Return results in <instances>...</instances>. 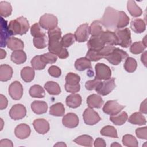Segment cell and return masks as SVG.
<instances>
[{
  "mask_svg": "<svg viewBox=\"0 0 147 147\" xmlns=\"http://www.w3.org/2000/svg\"><path fill=\"white\" fill-rule=\"evenodd\" d=\"M31 109L34 113L37 114H42L47 113L48 105L44 101L34 100L31 103Z\"/></svg>",
  "mask_w": 147,
  "mask_h": 147,
  "instance_id": "cell-23",
  "label": "cell"
},
{
  "mask_svg": "<svg viewBox=\"0 0 147 147\" xmlns=\"http://www.w3.org/2000/svg\"><path fill=\"white\" fill-rule=\"evenodd\" d=\"M101 135L103 136H107V137H110L113 138H118V134L117 131L115 129V128L110 125H107L104 126L100 131Z\"/></svg>",
  "mask_w": 147,
  "mask_h": 147,
  "instance_id": "cell-39",
  "label": "cell"
},
{
  "mask_svg": "<svg viewBox=\"0 0 147 147\" xmlns=\"http://www.w3.org/2000/svg\"><path fill=\"white\" fill-rule=\"evenodd\" d=\"M11 36L8 25L7 21L5 20L3 17L1 18V47H5L8 39Z\"/></svg>",
  "mask_w": 147,
  "mask_h": 147,
  "instance_id": "cell-15",
  "label": "cell"
},
{
  "mask_svg": "<svg viewBox=\"0 0 147 147\" xmlns=\"http://www.w3.org/2000/svg\"><path fill=\"white\" fill-rule=\"evenodd\" d=\"M99 37L105 44L112 46L118 45V38L113 32L108 30L104 31Z\"/></svg>",
  "mask_w": 147,
  "mask_h": 147,
  "instance_id": "cell-18",
  "label": "cell"
},
{
  "mask_svg": "<svg viewBox=\"0 0 147 147\" xmlns=\"http://www.w3.org/2000/svg\"><path fill=\"white\" fill-rule=\"evenodd\" d=\"M29 94L33 98H42L45 96V91L41 86L34 84L30 88Z\"/></svg>",
  "mask_w": 147,
  "mask_h": 147,
  "instance_id": "cell-37",
  "label": "cell"
},
{
  "mask_svg": "<svg viewBox=\"0 0 147 147\" xmlns=\"http://www.w3.org/2000/svg\"><path fill=\"white\" fill-rule=\"evenodd\" d=\"M87 47L88 49L99 51L105 45L100 39V37H92L87 42Z\"/></svg>",
  "mask_w": 147,
  "mask_h": 147,
  "instance_id": "cell-21",
  "label": "cell"
},
{
  "mask_svg": "<svg viewBox=\"0 0 147 147\" xmlns=\"http://www.w3.org/2000/svg\"><path fill=\"white\" fill-rule=\"evenodd\" d=\"M123 145L129 147H137L138 145L137 139L131 134H125L122 137Z\"/></svg>",
  "mask_w": 147,
  "mask_h": 147,
  "instance_id": "cell-41",
  "label": "cell"
},
{
  "mask_svg": "<svg viewBox=\"0 0 147 147\" xmlns=\"http://www.w3.org/2000/svg\"><path fill=\"white\" fill-rule=\"evenodd\" d=\"M128 57V54L122 49L119 48H115L113 51L105 59H106L110 64L114 65H117L125 59Z\"/></svg>",
  "mask_w": 147,
  "mask_h": 147,
  "instance_id": "cell-7",
  "label": "cell"
},
{
  "mask_svg": "<svg viewBox=\"0 0 147 147\" xmlns=\"http://www.w3.org/2000/svg\"><path fill=\"white\" fill-rule=\"evenodd\" d=\"M11 60L16 64H21L26 60V55L23 50L14 51L12 52L10 57Z\"/></svg>",
  "mask_w": 147,
  "mask_h": 147,
  "instance_id": "cell-28",
  "label": "cell"
},
{
  "mask_svg": "<svg viewBox=\"0 0 147 147\" xmlns=\"http://www.w3.org/2000/svg\"><path fill=\"white\" fill-rule=\"evenodd\" d=\"M146 47L142 41H137L130 45V51L133 54H140L144 51Z\"/></svg>",
  "mask_w": 147,
  "mask_h": 147,
  "instance_id": "cell-42",
  "label": "cell"
},
{
  "mask_svg": "<svg viewBox=\"0 0 147 147\" xmlns=\"http://www.w3.org/2000/svg\"><path fill=\"white\" fill-rule=\"evenodd\" d=\"M130 28L136 33H141L145 30L146 24L143 20L135 18L131 21Z\"/></svg>",
  "mask_w": 147,
  "mask_h": 147,
  "instance_id": "cell-24",
  "label": "cell"
},
{
  "mask_svg": "<svg viewBox=\"0 0 147 147\" xmlns=\"http://www.w3.org/2000/svg\"><path fill=\"white\" fill-rule=\"evenodd\" d=\"M87 103L89 107L99 109L103 104V100L100 96L93 94L87 97Z\"/></svg>",
  "mask_w": 147,
  "mask_h": 147,
  "instance_id": "cell-20",
  "label": "cell"
},
{
  "mask_svg": "<svg viewBox=\"0 0 147 147\" xmlns=\"http://www.w3.org/2000/svg\"><path fill=\"white\" fill-rule=\"evenodd\" d=\"M35 75V72L34 68L30 67H25L23 68L21 71V76L22 79L26 82L29 83L32 82Z\"/></svg>",
  "mask_w": 147,
  "mask_h": 147,
  "instance_id": "cell-33",
  "label": "cell"
},
{
  "mask_svg": "<svg viewBox=\"0 0 147 147\" xmlns=\"http://www.w3.org/2000/svg\"><path fill=\"white\" fill-rule=\"evenodd\" d=\"M31 130L29 125L25 123H21L16 126L14 130L16 136L20 139H25L30 134Z\"/></svg>",
  "mask_w": 147,
  "mask_h": 147,
  "instance_id": "cell-19",
  "label": "cell"
},
{
  "mask_svg": "<svg viewBox=\"0 0 147 147\" xmlns=\"http://www.w3.org/2000/svg\"><path fill=\"white\" fill-rule=\"evenodd\" d=\"M127 9L130 14L133 17H140L142 14V11L141 9L137 6L134 1L129 0L127 1Z\"/></svg>",
  "mask_w": 147,
  "mask_h": 147,
  "instance_id": "cell-31",
  "label": "cell"
},
{
  "mask_svg": "<svg viewBox=\"0 0 147 147\" xmlns=\"http://www.w3.org/2000/svg\"><path fill=\"white\" fill-rule=\"evenodd\" d=\"M90 61H97L102 57L99 55L98 51H94V50H91L88 49L86 53V56Z\"/></svg>",
  "mask_w": 147,
  "mask_h": 147,
  "instance_id": "cell-49",
  "label": "cell"
},
{
  "mask_svg": "<svg viewBox=\"0 0 147 147\" xmlns=\"http://www.w3.org/2000/svg\"><path fill=\"white\" fill-rule=\"evenodd\" d=\"M75 67L76 70L79 71H83L92 68L91 61L86 57L78 59L75 62Z\"/></svg>",
  "mask_w": 147,
  "mask_h": 147,
  "instance_id": "cell-29",
  "label": "cell"
},
{
  "mask_svg": "<svg viewBox=\"0 0 147 147\" xmlns=\"http://www.w3.org/2000/svg\"><path fill=\"white\" fill-rule=\"evenodd\" d=\"M94 145L95 147H106V144L103 138L98 137L94 142Z\"/></svg>",
  "mask_w": 147,
  "mask_h": 147,
  "instance_id": "cell-54",
  "label": "cell"
},
{
  "mask_svg": "<svg viewBox=\"0 0 147 147\" xmlns=\"http://www.w3.org/2000/svg\"><path fill=\"white\" fill-rule=\"evenodd\" d=\"M26 110L22 104L13 105L9 111V115L13 120H20L26 116Z\"/></svg>",
  "mask_w": 147,
  "mask_h": 147,
  "instance_id": "cell-13",
  "label": "cell"
},
{
  "mask_svg": "<svg viewBox=\"0 0 147 147\" xmlns=\"http://www.w3.org/2000/svg\"><path fill=\"white\" fill-rule=\"evenodd\" d=\"M114 33L118 38V45L123 48H127L131 44V33L129 28L117 29Z\"/></svg>",
  "mask_w": 147,
  "mask_h": 147,
  "instance_id": "cell-5",
  "label": "cell"
},
{
  "mask_svg": "<svg viewBox=\"0 0 147 147\" xmlns=\"http://www.w3.org/2000/svg\"><path fill=\"white\" fill-rule=\"evenodd\" d=\"M111 146H121V145H120L119 144H118L117 142H113L111 145Z\"/></svg>",
  "mask_w": 147,
  "mask_h": 147,
  "instance_id": "cell-60",
  "label": "cell"
},
{
  "mask_svg": "<svg viewBox=\"0 0 147 147\" xmlns=\"http://www.w3.org/2000/svg\"><path fill=\"white\" fill-rule=\"evenodd\" d=\"M115 48V47L112 45H105V47L101 50L98 51V53L102 58H105L113 51Z\"/></svg>",
  "mask_w": 147,
  "mask_h": 147,
  "instance_id": "cell-50",
  "label": "cell"
},
{
  "mask_svg": "<svg viewBox=\"0 0 147 147\" xmlns=\"http://www.w3.org/2000/svg\"><path fill=\"white\" fill-rule=\"evenodd\" d=\"M64 113L65 108L61 103H56L50 107L49 114L53 116L61 117L64 115Z\"/></svg>",
  "mask_w": 147,
  "mask_h": 147,
  "instance_id": "cell-36",
  "label": "cell"
},
{
  "mask_svg": "<svg viewBox=\"0 0 147 147\" xmlns=\"http://www.w3.org/2000/svg\"><path fill=\"white\" fill-rule=\"evenodd\" d=\"M12 7L10 3L6 1L0 2V14L2 17H7L11 15Z\"/></svg>",
  "mask_w": 147,
  "mask_h": 147,
  "instance_id": "cell-38",
  "label": "cell"
},
{
  "mask_svg": "<svg viewBox=\"0 0 147 147\" xmlns=\"http://www.w3.org/2000/svg\"><path fill=\"white\" fill-rule=\"evenodd\" d=\"M12 68L7 64H1L0 65V80L6 82L10 80L13 75Z\"/></svg>",
  "mask_w": 147,
  "mask_h": 147,
  "instance_id": "cell-22",
  "label": "cell"
},
{
  "mask_svg": "<svg viewBox=\"0 0 147 147\" xmlns=\"http://www.w3.org/2000/svg\"><path fill=\"white\" fill-rule=\"evenodd\" d=\"M141 60L144 64V65L146 66V51H145L141 55Z\"/></svg>",
  "mask_w": 147,
  "mask_h": 147,
  "instance_id": "cell-57",
  "label": "cell"
},
{
  "mask_svg": "<svg viewBox=\"0 0 147 147\" xmlns=\"http://www.w3.org/2000/svg\"><path fill=\"white\" fill-rule=\"evenodd\" d=\"M80 80V76L74 73L69 72L65 76V89L67 92L75 94L79 91L80 86L79 82Z\"/></svg>",
  "mask_w": 147,
  "mask_h": 147,
  "instance_id": "cell-4",
  "label": "cell"
},
{
  "mask_svg": "<svg viewBox=\"0 0 147 147\" xmlns=\"http://www.w3.org/2000/svg\"><path fill=\"white\" fill-rule=\"evenodd\" d=\"M38 24L43 29L49 30L57 27L58 20L53 14H44L40 17Z\"/></svg>",
  "mask_w": 147,
  "mask_h": 147,
  "instance_id": "cell-6",
  "label": "cell"
},
{
  "mask_svg": "<svg viewBox=\"0 0 147 147\" xmlns=\"http://www.w3.org/2000/svg\"><path fill=\"white\" fill-rule=\"evenodd\" d=\"M83 117L84 123L88 125H94L101 120L98 113L91 107L85 109L83 114Z\"/></svg>",
  "mask_w": 147,
  "mask_h": 147,
  "instance_id": "cell-11",
  "label": "cell"
},
{
  "mask_svg": "<svg viewBox=\"0 0 147 147\" xmlns=\"http://www.w3.org/2000/svg\"><path fill=\"white\" fill-rule=\"evenodd\" d=\"M116 87L115 78H111L108 80L102 82L99 87L96 89V91L99 95L105 96L110 94Z\"/></svg>",
  "mask_w": 147,
  "mask_h": 147,
  "instance_id": "cell-10",
  "label": "cell"
},
{
  "mask_svg": "<svg viewBox=\"0 0 147 147\" xmlns=\"http://www.w3.org/2000/svg\"><path fill=\"white\" fill-rule=\"evenodd\" d=\"M128 122L133 125H145L146 121L145 117L141 112H135L132 114L129 118Z\"/></svg>",
  "mask_w": 147,
  "mask_h": 147,
  "instance_id": "cell-32",
  "label": "cell"
},
{
  "mask_svg": "<svg viewBox=\"0 0 147 147\" xmlns=\"http://www.w3.org/2000/svg\"><path fill=\"white\" fill-rule=\"evenodd\" d=\"M7 47L12 51H18L22 50L24 48V44L23 41L16 37H10L6 44Z\"/></svg>",
  "mask_w": 147,
  "mask_h": 147,
  "instance_id": "cell-25",
  "label": "cell"
},
{
  "mask_svg": "<svg viewBox=\"0 0 147 147\" xmlns=\"http://www.w3.org/2000/svg\"><path fill=\"white\" fill-rule=\"evenodd\" d=\"M0 146L1 147H3V146L13 147V144L12 141L9 139H2L0 141Z\"/></svg>",
  "mask_w": 147,
  "mask_h": 147,
  "instance_id": "cell-55",
  "label": "cell"
},
{
  "mask_svg": "<svg viewBox=\"0 0 147 147\" xmlns=\"http://www.w3.org/2000/svg\"><path fill=\"white\" fill-rule=\"evenodd\" d=\"M1 125H2V127L1 129V130H2V126H3V121H2V119L1 118Z\"/></svg>",
  "mask_w": 147,
  "mask_h": 147,
  "instance_id": "cell-61",
  "label": "cell"
},
{
  "mask_svg": "<svg viewBox=\"0 0 147 147\" xmlns=\"http://www.w3.org/2000/svg\"><path fill=\"white\" fill-rule=\"evenodd\" d=\"M9 94L14 100H20L23 95V87L18 81L12 82L9 87Z\"/></svg>",
  "mask_w": 147,
  "mask_h": 147,
  "instance_id": "cell-14",
  "label": "cell"
},
{
  "mask_svg": "<svg viewBox=\"0 0 147 147\" xmlns=\"http://www.w3.org/2000/svg\"><path fill=\"white\" fill-rule=\"evenodd\" d=\"M130 18L123 11H118L111 7L105 9L102 19L100 20L102 25L107 29H122L129 23Z\"/></svg>",
  "mask_w": 147,
  "mask_h": 147,
  "instance_id": "cell-1",
  "label": "cell"
},
{
  "mask_svg": "<svg viewBox=\"0 0 147 147\" xmlns=\"http://www.w3.org/2000/svg\"><path fill=\"white\" fill-rule=\"evenodd\" d=\"M140 111L141 113L146 114V99H145L141 103L140 107Z\"/></svg>",
  "mask_w": 147,
  "mask_h": 147,
  "instance_id": "cell-56",
  "label": "cell"
},
{
  "mask_svg": "<svg viewBox=\"0 0 147 147\" xmlns=\"http://www.w3.org/2000/svg\"><path fill=\"white\" fill-rule=\"evenodd\" d=\"M89 30L92 37H99L104 32L102 25L99 20L94 21L91 23L89 27Z\"/></svg>",
  "mask_w": 147,
  "mask_h": 147,
  "instance_id": "cell-27",
  "label": "cell"
},
{
  "mask_svg": "<svg viewBox=\"0 0 147 147\" xmlns=\"http://www.w3.org/2000/svg\"><path fill=\"white\" fill-rule=\"evenodd\" d=\"M74 141L76 144L84 146H92L94 143V139L89 135L84 134L78 137L74 140Z\"/></svg>",
  "mask_w": 147,
  "mask_h": 147,
  "instance_id": "cell-34",
  "label": "cell"
},
{
  "mask_svg": "<svg viewBox=\"0 0 147 147\" xmlns=\"http://www.w3.org/2000/svg\"><path fill=\"white\" fill-rule=\"evenodd\" d=\"M30 63H31V65H32L33 68H34L36 70L44 69L47 65L41 60L40 55H37V56H34L31 60Z\"/></svg>",
  "mask_w": 147,
  "mask_h": 147,
  "instance_id": "cell-43",
  "label": "cell"
},
{
  "mask_svg": "<svg viewBox=\"0 0 147 147\" xmlns=\"http://www.w3.org/2000/svg\"><path fill=\"white\" fill-rule=\"evenodd\" d=\"M123 67L127 72L132 73L136 71L137 67V63L134 58L127 57L125 60Z\"/></svg>",
  "mask_w": 147,
  "mask_h": 147,
  "instance_id": "cell-40",
  "label": "cell"
},
{
  "mask_svg": "<svg viewBox=\"0 0 147 147\" xmlns=\"http://www.w3.org/2000/svg\"><path fill=\"white\" fill-rule=\"evenodd\" d=\"M75 41L74 34L67 33L61 38V44L64 48H68L72 45Z\"/></svg>",
  "mask_w": 147,
  "mask_h": 147,
  "instance_id": "cell-44",
  "label": "cell"
},
{
  "mask_svg": "<svg viewBox=\"0 0 147 147\" xmlns=\"http://www.w3.org/2000/svg\"><path fill=\"white\" fill-rule=\"evenodd\" d=\"M90 30L88 24L85 23L80 25L74 33L75 40L79 42L86 41L89 37Z\"/></svg>",
  "mask_w": 147,
  "mask_h": 147,
  "instance_id": "cell-12",
  "label": "cell"
},
{
  "mask_svg": "<svg viewBox=\"0 0 147 147\" xmlns=\"http://www.w3.org/2000/svg\"><path fill=\"white\" fill-rule=\"evenodd\" d=\"M0 52H1V55H0V59H3L4 58L6 57V52L5 50L1 49H0Z\"/></svg>",
  "mask_w": 147,
  "mask_h": 147,
  "instance_id": "cell-58",
  "label": "cell"
},
{
  "mask_svg": "<svg viewBox=\"0 0 147 147\" xmlns=\"http://www.w3.org/2000/svg\"><path fill=\"white\" fill-rule=\"evenodd\" d=\"M96 75L95 79L98 80H108L111 78V71L110 67L103 63H98L95 66Z\"/></svg>",
  "mask_w": 147,
  "mask_h": 147,
  "instance_id": "cell-8",
  "label": "cell"
},
{
  "mask_svg": "<svg viewBox=\"0 0 147 147\" xmlns=\"http://www.w3.org/2000/svg\"><path fill=\"white\" fill-rule=\"evenodd\" d=\"M125 106L118 103L117 100H108L103 107V111L110 115H115L119 113Z\"/></svg>",
  "mask_w": 147,
  "mask_h": 147,
  "instance_id": "cell-9",
  "label": "cell"
},
{
  "mask_svg": "<svg viewBox=\"0 0 147 147\" xmlns=\"http://www.w3.org/2000/svg\"><path fill=\"white\" fill-rule=\"evenodd\" d=\"M10 33L11 35H23L26 34L29 28V23L28 20L20 16L15 20L10 21L8 25Z\"/></svg>",
  "mask_w": 147,
  "mask_h": 147,
  "instance_id": "cell-3",
  "label": "cell"
},
{
  "mask_svg": "<svg viewBox=\"0 0 147 147\" xmlns=\"http://www.w3.org/2000/svg\"><path fill=\"white\" fill-rule=\"evenodd\" d=\"M67 146V145L65 144H64V142H59L54 145V146Z\"/></svg>",
  "mask_w": 147,
  "mask_h": 147,
  "instance_id": "cell-59",
  "label": "cell"
},
{
  "mask_svg": "<svg viewBox=\"0 0 147 147\" xmlns=\"http://www.w3.org/2000/svg\"><path fill=\"white\" fill-rule=\"evenodd\" d=\"M79 118L74 113H69L65 115L62 119L63 125L68 128H74L79 125Z\"/></svg>",
  "mask_w": 147,
  "mask_h": 147,
  "instance_id": "cell-16",
  "label": "cell"
},
{
  "mask_svg": "<svg viewBox=\"0 0 147 147\" xmlns=\"http://www.w3.org/2000/svg\"><path fill=\"white\" fill-rule=\"evenodd\" d=\"M33 44L38 49H43L47 46V36L33 38Z\"/></svg>",
  "mask_w": 147,
  "mask_h": 147,
  "instance_id": "cell-46",
  "label": "cell"
},
{
  "mask_svg": "<svg viewBox=\"0 0 147 147\" xmlns=\"http://www.w3.org/2000/svg\"><path fill=\"white\" fill-rule=\"evenodd\" d=\"M146 127L145 126L144 127H140L137 128L136 130V134L137 137L140 139H147V135H146Z\"/></svg>",
  "mask_w": 147,
  "mask_h": 147,
  "instance_id": "cell-52",
  "label": "cell"
},
{
  "mask_svg": "<svg viewBox=\"0 0 147 147\" xmlns=\"http://www.w3.org/2000/svg\"><path fill=\"white\" fill-rule=\"evenodd\" d=\"M102 81L100 80H98L96 79H94V80H88L85 83V87L87 90H96V89L99 87Z\"/></svg>",
  "mask_w": 147,
  "mask_h": 147,
  "instance_id": "cell-48",
  "label": "cell"
},
{
  "mask_svg": "<svg viewBox=\"0 0 147 147\" xmlns=\"http://www.w3.org/2000/svg\"><path fill=\"white\" fill-rule=\"evenodd\" d=\"M41 59L44 63L47 64H53L57 60V56L56 55L51 52H48L40 55Z\"/></svg>",
  "mask_w": 147,
  "mask_h": 147,
  "instance_id": "cell-45",
  "label": "cell"
},
{
  "mask_svg": "<svg viewBox=\"0 0 147 147\" xmlns=\"http://www.w3.org/2000/svg\"><path fill=\"white\" fill-rule=\"evenodd\" d=\"M128 119V115L126 112L122 111L119 114L111 115L110 120L115 125L120 126L124 124Z\"/></svg>",
  "mask_w": 147,
  "mask_h": 147,
  "instance_id": "cell-35",
  "label": "cell"
},
{
  "mask_svg": "<svg viewBox=\"0 0 147 147\" xmlns=\"http://www.w3.org/2000/svg\"><path fill=\"white\" fill-rule=\"evenodd\" d=\"M44 88L50 95H57L60 94L61 89L59 84L53 81H48L44 84Z\"/></svg>",
  "mask_w": 147,
  "mask_h": 147,
  "instance_id": "cell-30",
  "label": "cell"
},
{
  "mask_svg": "<svg viewBox=\"0 0 147 147\" xmlns=\"http://www.w3.org/2000/svg\"><path fill=\"white\" fill-rule=\"evenodd\" d=\"M8 105L7 99L2 94H0V109L3 110L6 109Z\"/></svg>",
  "mask_w": 147,
  "mask_h": 147,
  "instance_id": "cell-53",
  "label": "cell"
},
{
  "mask_svg": "<svg viewBox=\"0 0 147 147\" xmlns=\"http://www.w3.org/2000/svg\"><path fill=\"white\" fill-rule=\"evenodd\" d=\"M48 49L49 52L57 55L60 59H64L69 56L67 49L61 44V31L59 27H56L48 31Z\"/></svg>",
  "mask_w": 147,
  "mask_h": 147,
  "instance_id": "cell-2",
  "label": "cell"
},
{
  "mask_svg": "<svg viewBox=\"0 0 147 147\" xmlns=\"http://www.w3.org/2000/svg\"><path fill=\"white\" fill-rule=\"evenodd\" d=\"M31 35L34 37H38L42 36H45V33L42 32L40 28L38 23H35L30 28Z\"/></svg>",
  "mask_w": 147,
  "mask_h": 147,
  "instance_id": "cell-47",
  "label": "cell"
},
{
  "mask_svg": "<svg viewBox=\"0 0 147 147\" xmlns=\"http://www.w3.org/2000/svg\"><path fill=\"white\" fill-rule=\"evenodd\" d=\"M48 72L51 76L54 78H59L61 74V71L60 68L56 65H51L49 68Z\"/></svg>",
  "mask_w": 147,
  "mask_h": 147,
  "instance_id": "cell-51",
  "label": "cell"
},
{
  "mask_svg": "<svg viewBox=\"0 0 147 147\" xmlns=\"http://www.w3.org/2000/svg\"><path fill=\"white\" fill-rule=\"evenodd\" d=\"M82 103V97L79 94H72L66 98V104L71 108H77Z\"/></svg>",
  "mask_w": 147,
  "mask_h": 147,
  "instance_id": "cell-26",
  "label": "cell"
},
{
  "mask_svg": "<svg viewBox=\"0 0 147 147\" xmlns=\"http://www.w3.org/2000/svg\"><path fill=\"white\" fill-rule=\"evenodd\" d=\"M33 125L35 130L41 134H45L50 129L48 122L43 118L35 119L33 122Z\"/></svg>",
  "mask_w": 147,
  "mask_h": 147,
  "instance_id": "cell-17",
  "label": "cell"
}]
</instances>
